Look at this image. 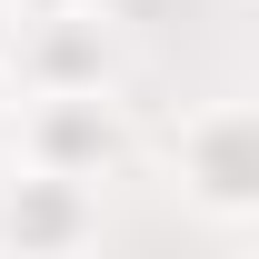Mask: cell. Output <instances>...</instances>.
I'll use <instances>...</instances> for the list:
<instances>
[{
    "instance_id": "1",
    "label": "cell",
    "mask_w": 259,
    "mask_h": 259,
    "mask_svg": "<svg viewBox=\"0 0 259 259\" xmlns=\"http://www.w3.org/2000/svg\"><path fill=\"white\" fill-rule=\"evenodd\" d=\"M10 160L70 169V180H130L140 160V120H130L120 80H60V90H20L10 100Z\"/></svg>"
},
{
    "instance_id": "2",
    "label": "cell",
    "mask_w": 259,
    "mask_h": 259,
    "mask_svg": "<svg viewBox=\"0 0 259 259\" xmlns=\"http://www.w3.org/2000/svg\"><path fill=\"white\" fill-rule=\"evenodd\" d=\"M169 190L180 209L209 229H259V100H199L190 120L169 130Z\"/></svg>"
},
{
    "instance_id": "3",
    "label": "cell",
    "mask_w": 259,
    "mask_h": 259,
    "mask_svg": "<svg viewBox=\"0 0 259 259\" xmlns=\"http://www.w3.org/2000/svg\"><path fill=\"white\" fill-rule=\"evenodd\" d=\"M100 229H110L100 180L0 150V259H70V249H100Z\"/></svg>"
},
{
    "instance_id": "4",
    "label": "cell",
    "mask_w": 259,
    "mask_h": 259,
    "mask_svg": "<svg viewBox=\"0 0 259 259\" xmlns=\"http://www.w3.org/2000/svg\"><path fill=\"white\" fill-rule=\"evenodd\" d=\"M10 80L60 90V80H120V20L100 0H50L10 20Z\"/></svg>"
},
{
    "instance_id": "5",
    "label": "cell",
    "mask_w": 259,
    "mask_h": 259,
    "mask_svg": "<svg viewBox=\"0 0 259 259\" xmlns=\"http://www.w3.org/2000/svg\"><path fill=\"white\" fill-rule=\"evenodd\" d=\"M0 80H10V10H0Z\"/></svg>"
},
{
    "instance_id": "6",
    "label": "cell",
    "mask_w": 259,
    "mask_h": 259,
    "mask_svg": "<svg viewBox=\"0 0 259 259\" xmlns=\"http://www.w3.org/2000/svg\"><path fill=\"white\" fill-rule=\"evenodd\" d=\"M0 150H10V100H0Z\"/></svg>"
},
{
    "instance_id": "7",
    "label": "cell",
    "mask_w": 259,
    "mask_h": 259,
    "mask_svg": "<svg viewBox=\"0 0 259 259\" xmlns=\"http://www.w3.org/2000/svg\"><path fill=\"white\" fill-rule=\"evenodd\" d=\"M0 10H10V20H20V0H0Z\"/></svg>"
},
{
    "instance_id": "8",
    "label": "cell",
    "mask_w": 259,
    "mask_h": 259,
    "mask_svg": "<svg viewBox=\"0 0 259 259\" xmlns=\"http://www.w3.org/2000/svg\"><path fill=\"white\" fill-rule=\"evenodd\" d=\"M249 100H259V90H249Z\"/></svg>"
}]
</instances>
